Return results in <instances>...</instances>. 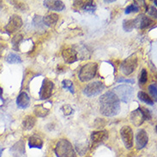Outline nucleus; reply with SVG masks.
I'll list each match as a JSON object with an SVG mask.
<instances>
[{
  "label": "nucleus",
  "instance_id": "f257e3e1",
  "mask_svg": "<svg viewBox=\"0 0 157 157\" xmlns=\"http://www.w3.org/2000/svg\"><path fill=\"white\" fill-rule=\"evenodd\" d=\"M100 111L106 117H113L120 112V101L113 92H106L100 97Z\"/></svg>",
  "mask_w": 157,
  "mask_h": 157
},
{
  "label": "nucleus",
  "instance_id": "f03ea898",
  "mask_svg": "<svg viewBox=\"0 0 157 157\" xmlns=\"http://www.w3.org/2000/svg\"><path fill=\"white\" fill-rule=\"evenodd\" d=\"M55 154L57 157H76L72 144L66 139H61L57 143Z\"/></svg>",
  "mask_w": 157,
  "mask_h": 157
},
{
  "label": "nucleus",
  "instance_id": "7ed1b4c3",
  "mask_svg": "<svg viewBox=\"0 0 157 157\" xmlns=\"http://www.w3.org/2000/svg\"><path fill=\"white\" fill-rule=\"evenodd\" d=\"M113 92L119 100L124 103L131 101L134 97V89L129 85H119L113 89Z\"/></svg>",
  "mask_w": 157,
  "mask_h": 157
},
{
  "label": "nucleus",
  "instance_id": "20e7f679",
  "mask_svg": "<svg viewBox=\"0 0 157 157\" xmlns=\"http://www.w3.org/2000/svg\"><path fill=\"white\" fill-rule=\"evenodd\" d=\"M151 119V113L148 108L143 106L138 107L137 109L133 111L131 114V120L136 126H140L144 120H149Z\"/></svg>",
  "mask_w": 157,
  "mask_h": 157
},
{
  "label": "nucleus",
  "instance_id": "39448f33",
  "mask_svg": "<svg viewBox=\"0 0 157 157\" xmlns=\"http://www.w3.org/2000/svg\"><path fill=\"white\" fill-rule=\"evenodd\" d=\"M98 64L96 63H89L83 65L78 73V77L81 82H88L93 79L96 75Z\"/></svg>",
  "mask_w": 157,
  "mask_h": 157
},
{
  "label": "nucleus",
  "instance_id": "423d86ee",
  "mask_svg": "<svg viewBox=\"0 0 157 157\" xmlns=\"http://www.w3.org/2000/svg\"><path fill=\"white\" fill-rule=\"evenodd\" d=\"M137 65V57L136 54H132L124 59L120 65V70L125 76L131 75L136 69Z\"/></svg>",
  "mask_w": 157,
  "mask_h": 157
},
{
  "label": "nucleus",
  "instance_id": "0eeeda50",
  "mask_svg": "<svg viewBox=\"0 0 157 157\" xmlns=\"http://www.w3.org/2000/svg\"><path fill=\"white\" fill-rule=\"evenodd\" d=\"M104 88H105L104 84L101 82L100 81L93 82L85 87V89H83V94L88 97H93L101 93Z\"/></svg>",
  "mask_w": 157,
  "mask_h": 157
},
{
  "label": "nucleus",
  "instance_id": "6e6552de",
  "mask_svg": "<svg viewBox=\"0 0 157 157\" xmlns=\"http://www.w3.org/2000/svg\"><path fill=\"white\" fill-rule=\"evenodd\" d=\"M53 87H54L53 82L51 80L45 78L43 80L42 85H41V88L40 89V94H39L40 100H47L49 97H51Z\"/></svg>",
  "mask_w": 157,
  "mask_h": 157
},
{
  "label": "nucleus",
  "instance_id": "1a4fd4ad",
  "mask_svg": "<svg viewBox=\"0 0 157 157\" xmlns=\"http://www.w3.org/2000/svg\"><path fill=\"white\" fill-rule=\"evenodd\" d=\"M120 135L122 137L124 146L127 149H131L133 146V132L130 126H123L120 130Z\"/></svg>",
  "mask_w": 157,
  "mask_h": 157
},
{
  "label": "nucleus",
  "instance_id": "9d476101",
  "mask_svg": "<svg viewBox=\"0 0 157 157\" xmlns=\"http://www.w3.org/2000/svg\"><path fill=\"white\" fill-rule=\"evenodd\" d=\"M22 25V20L18 15H13L10 17L8 24L5 26V30L8 34H12L19 29Z\"/></svg>",
  "mask_w": 157,
  "mask_h": 157
},
{
  "label": "nucleus",
  "instance_id": "9b49d317",
  "mask_svg": "<svg viewBox=\"0 0 157 157\" xmlns=\"http://www.w3.org/2000/svg\"><path fill=\"white\" fill-rule=\"evenodd\" d=\"M134 21H135V28L139 29H147L154 23L153 20H151L147 16H145L144 14H142L140 16H138L136 19H134Z\"/></svg>",
  "mask_w": 157,
  "mask_h": 157
},
{
  "label": "nucleus",
  "instance_id": "f8f14e48",
  "mask_svg": "<svg viewBox=\"0 0 157 157\" xmlns=\"http://www.w3.org/2000/svg\"><path fill=\"white\" fill-rule=\"evenodd\" d=\"M62 57L67 64H72L77 61V51L74 48H66L62 52Z\"/></svg>",
  "mask_w": 157,
  "mask_h": 157
},
{
  "label": "nucleus",
  "instance_id": "ddd939ff",
  "mask_svg": "<svg viewBox=\"0 0 157 157\" xmlns=\"http://www.w3.org/2000/svg\"><path fill=\"white\" fill-rule=\"evenodd\" d=\"M149 142V136L144 130L138 131L136 136V145L138 149H142L144 148Z\"/></svg>",
  "mask_w": 157,
  "mask_h": 157
},
{
  "label": "nucleus",
  "instance_id": "4468645a",
  "mask_svg": "<svg viewBox=\"0 0 157 157\" xmlns=\"http://www.w3.org/2000/svg\"><path fill=\"white\" fill-rule=\"evenodd\" d=\"M44 5L47 9L55 11H62L65 9L64 2L60 0H47L44 1Z\"/></svg>",
  "mask_w": 157,
  "mask_h": 157
},
{
  "label": "nucleus",
  "instance_id": "2eb2a0df",
  "mask_svg": "<svg viewBox=\"0 0 157 157\" xmlns=\"http://www.w3.org/2000/svg\"><path fill=\"white\" fill-rule=\"evenodd\" d=\"M29 103L30 99L29 97V95H28V94L24 92V91H21L17 98V106L24 109V108H27L28 106H29Z\"/></svg>",
  "mask_w": 157,
  "mask_h": 157
},
{
  "label": "nucleus",
  "instance_id": "dca6fc26",
  "mask_svg": "<svg viewBox=\"0 0 157 157\" xmlns=\"http://www.w3.org/2000/svg\"><path fill=\"white\" fill-rule=\"evenodd\" d=\"M108 137V133L106 131H99L94 132L91 134V140L94 144H100L106 141Z\"/></svg>",
  "mask_w": 157,
  "mask_h": 157
},
{
  "label": "nucleus",
  "instance_id": "f3484780",
  "mask_svg": "<svg viewBox=\"0 0 157 157\" xmlns=\"http://www.w3.org/2000/svg\"><path fill=\"white\" fill-rule=\"evenodd\" d=\"M14 157H21L25 153V148H24V142L19 141L16 144L13 146L10 149Z\"/></svg>",
  "mask_w": 157,
  "mask_h": 157
},
{
  "label": "nucleus",
  "instance_id": "a211bd4d",
  "mask_svg": "<svg viewBox=\"0 0 157 157\" xmlns=\"http://www.w3.org/2000/svg\"><path fill=\"white\" fill-rule=\"evenodd\" d=\"M58 20H59V16L57 14H55V13L49 14V15L43 17L42 19L43 24H45L47 27H52V26L55 25Z\"/></svg>",
  "mask_w": 157,
  "mask_h": 157
},
{
  "label": "nucleus",
  "instance_id": "6ab92c4d",
  "mask_svg": "<svg viewBox=\"0 0 157 157\" xmlns=\"http://www.w3.org/2000/svg\"><path fill=\"white\" fill-rule=\"evenodd\" d=\"M29 146L30 149L36 148V149H42L43 141L40 137L37 136H32L29 138Z\"/></svg>",
  "mask_w": 157,
  "mask_h": 157
},
{
  "label": "nucleus",
  "instance_id": "aec40b11",
  "mask_svg": "<svg viewBox=\"0 0 157 157\" xmlns=\"http://www.w3.org/2000/svg\"><path fill=\"white\" fill-rule=\"evenodd\" d=\"M34 124H35V119L31 115L26 116L23 119L22 125L25 130H31L34 126Z\"/></svg>",
  "mask_w": 157,
  "mask_h": 157
},
{
  "label": "nucleus",
  "instance_id": "412c9836",
  "mask_svg": "<svg viewBox=\"0 0 157 157\" xmlns=\"http://www.w3.org/2000/svg\"><path fill=\"white\" fill-rule=\"evenodd\" d=\"M34 114L38 117L43 118L45 116H47L49 113V109L46 108L45 106H43L42 105H37V106L34 107Z\"/></svg>",
  "mask_w": 157,
  "mask_h": 157
},
{
  "label": "nucleus",
  "instance_id": "4be33fe9",
  "mask_svg": "<svg viewBox=\"0 0 157 157\" xmlns=\"http://www.w3.org/2000/svg\"><path fill=\"white\" fill-rule=\"evenodd\" d=\"M137 97H138V99H139L140 101H142L143 102H144L146 104H148L149 106H153L154 105L153 100L149 97V95L145 93V92H144V91H139L138 94H137Z\"/></svg>",
  "mask_w": 157,
  "mask_h": 157
},
{
  "label": "nucleus",
  "instance_id": "5701e85b",
  "mask_svg": "<svg viewBox=\"0 0 157 157\" xmlns=\"http://www.w3.org/2000/svg\"><path fill=\"white\" fill-rule=\"evenodd\" d=\"M6 61L10 64H21V59L20 56L17 55L16 53H10L6 58Z\"/></svg>",
  "mask_w": 157,
  "mask_h": 157
},
{
  "label": "nucleus",
  "instance_id": "b1692460",
  "mask_svg": "<svg viewBox=\"0 0 157 157\" xmlns=\"http://www.w3.org/2000/svg\"><path fill=\"white\" fill-rule=\"evenodd\" d=\"M135 28V21L134 19H130V20H124L123 21V29L126 32H130L133 30Z\"/></svg>",
  "mask_w": 157,
  "mask_h": 157
},
{
  "label": "nucleus",
  "instance_id": "393cba45",
  "mask_svg": "<svg viewBox=\"0 0 157 157\" xmlns=\"http://www.w3.org/2000/svg\"><path fill=\"white\" fill-rule=\"evenodd\" d=\"M140 10V6L138 5V3L134 2L133 4H130L129 6L125 9V14H130V13H136Z\"/></svg>",
  "mask_w": 157,
  "mask_h": 157
},
{
  "label": "nucleus",
  "instance_id": "a878e982",
  "mask_svg": "<svg viewBox=\"0 0 157 157\" xmlns=\"http://www.w3.org/2000/svg\"><path fill=\"white\" fill-rule=\"evenodd\" d=\"M96 9V4L94 1H85L84 7H83V10L85 11H88V12H94Z\"/></svg>",
  "mask_w": 157,
  "mask_h": 157
},
{
  "label": "nucleus",
  "instance_id": "bb28decb",
  "mask_svg": "<svg viewBox=\"0 0 157 157\" xmlns=\"http://www.w3.org/2000/svg\"><path fill=\"white\" fill-rule=\"evenodd\" d=\"M22 35L21 34H17L16 36H14L11 40L12 42V47L13 48L16 50V51H19V46H20V43L22 40Z\"/></svg>",
  "mask_w": 157,
  "mask_h": 157
},
{
  "label": "nucleus",
  "instance_id": "cd10ccee",
  "mask_svg": "<svg viewBox=\"0 0 157 157\" xmlns=\"http://www.w3.org/2000/svg\"><path fill=\"white\" fill-rule=\"evenodd\" d=\"M62 87L66 90H69L71 94L75 93V89H74V85L73 82L71 80H64L62 82Z\"/></svg>",
  "mask_w": 157,
  "mask_h": 157
},
{
  "label": "nucleus",
  "instance_id": "c85d7f7f",
  "mask_svg": "<svg viewBox=\"0 0 157 157\" xmlns=\"http://www.w3.org/2000/svg\"><path fill=\"white\" fill-rule=\"evenodd\" d=\"M147 81H148V73L145 69H143L141 71L140 77H139V84L143 86L147 82Z\"/></svg>",
  "mask_w": 157,
  "mask_h": 157
},
{
  "label": "nucleus",
  "instance_id": "c756f323",
  "mask_svg": "<svg viewBox=\"0 0 157 157\" xmlns=\"http://www.w3.org/2000/svg\"><path fill=\"white\" fill-rule=\"evenodd\" d=\"M149 93H150L151 94H152V95H153V97L155 98V100L156 101V97H157V95H156V91H157L156 84L155 83V84L149 85Z\"/></svg>",
  "mask_w": 157,
  "mask_h": 157
},
{
  "label": "nucleus",
  "instance_id": "7c9ffc66",
  "mask_svg": "<svg viewBox=\"0 0 157 157\" xmlns=\"http://www.w3.org/2000/svg\"><path fill=\"white\" fill-rule=\"evenodd\" d=\"M62 111L64 113V115H70L73 113V109L71 108V106L70 105H64L63 107H62Z\"/></svg>",
  "mask_w": 157,
  "mask_h": 157
},
{
  "label": "nucleus",
  "instance_id": "2f4dec72",
  "mask_svg": "<svg viewBox=\"0 0 157 157\" xmlns=\"http://www.w3.org/2000/svg\"><path fill=\"white\" fill-rule=\"evenodd\" d=\"M147 11H148V14H149V15H150L151 17L156 18V9L154 8V7H150V8H149V10H148Z\"/></svg>",
  "mask_w": 157,
  "mask_h": 157
},
{
  "label": "nucleus",
  "instance_id": "473e14b6",
  "mask_svg": "<svg viewBox=\"0 0 157 157\" xmlns=\"http://www.w3.org/2000/svg\"><path fill=\"white\" fill-rule=\"evenodd\" d=\"M14 3H16V5H17V8L20 9L21 10H23L24 8H25V4L23 2H14Z\"/></svg>",
  "mask_w": 157,
  "mask_h": 157
},
{
  "label": "nucleus",
  "instance_id": "72a5a7b5",
  "mask_svg": "<svg viewBox=\"0 0 157 157\" xmlns=\"http://www.w3.org/2000/svg\"><path fill=\"white\" fill-rule=\"evenodd\" d=\"M118 82H127V83H134L135 82V81L133 80V79H119L118 80Z\"/></svg>",
  "mask_w": 157,
  "mask_h": 157
},
{
  "label": "nucleus",
  "instance_id": "f704fd0d",
  "mask_svg": "<svg viewBox=\"0 0 157 157\" xmlns=\"http://www.w3.org/2000/svg\"><path fill=\"white\" fill-rule=\"evenodd\" d=\"M0 100L3 101V89L0 87Z\"/></svg>",
  "mask_w": 157,
  "mask_h": 157
},
{
  "label": "nucleus",
  "instance_id": "c9c22d12",
  "mask_svg": "<svg viewBox=\"0 0 157 157\" xmlns=\"http://www.w3.org/2000/svg\"><path fill=\"white\" fill-rule=\"evenodd\" d=\"M3 151H4V149L0 146V157H1V155H2V153H3Z\"/></svg>",
  "mask_w": 157,
  "mask_h": 157
},
{
  "label": "nucleus",
  "instance_id": "e433bc0d",
  "mask_svg": "<svg viewBox=\"0 0 157 157\" xmlns=\"http://www.w3.org/2000/svg\"><path fill=\"white\" fill-rule=\"evenodd\" d=\"M106 3H113V1H105Z\"/></svg>",
  "mask_w": 157,
  "mask_h": 157
},
{
  "label": "nucleus",
  "instance_id": "4c0bfd02",
  "mask_svg": "<svg viewBox=\"0 0 157 157\" xmlns=\"http://www.w3.org/2000/svg\"><path fill=\"white\" fill-rule=\"evenodd\" d=\"M0 8H1V2H0Z\"/></svg>",
  "mask_w": 157,
  "mask_h": 157
}]
</instances>
